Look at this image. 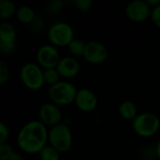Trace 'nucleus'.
Returning <instances> with one entry per match:
<instances>
[{
  "mask_svg": "<svg viewBox=\"0 0 160 160\" xmlns=\"http://www.w3.org/2000/svg\"><path fill=\"white\" fill-rule=\"evenodd\" d=\"M146 2L152 8H154L160 5V0H146Z\"/></svg>",
  "mask_w": 160,
  "mask_h": 160,
  "instance_id": "obj_28",
  "label": "nucleus"
},
{
  "mask_svg": "<svg viewBox=\"0 0 160 160\" xmlns=\"http://www.w3.org/2000/svg\"><path fill=\"white\" fill-rule=\"evenodd\" d=\"M56 69L62 78L72 79L76 77L80 71V63L73 56L61 57Z\"/></svg>",
  "mask_w": 160,
  "mask_h": 160,
  "instance_id": "obj_13",
  "label": "nucleus"
},
{
  "mask_svg": "<svg viewBox=\"0 0 160 160\" xmlns=\"http://www.w3.org/2000/svg\"><path fill=\"white\" fill-rule=\"evenodd\" d=\"M48 137L49 130L46 126L39 120H32L20 129L17 143L19 148L26 154H39L47 145Z\"/></svg>",
  "mask_w": 160,
  "mask_h": 160,
  "instance_id": "obj_1",
  "label": "nucleus"
},
{
  "mask_svg": "<svg viewBox=\"0 0 160 160\" xmlns=\"http://www.w3.org/2000/svg\"><path fill=\"white\" fill-rule=\"evenodd\" d=\"M151 20L153 21L154 24H156L158 27H160V5L152 8Z\"/></svg>",
  "mask_w": 160,
  "mask_h": 160,
  "instance_id": "obj_27",
  "label": "nucleus"
},
{
  "mask_svg": "<svg viewBox=\"0 0 160 160\" xmlns=\"http://www.w3.org/2000/svg\"><path fill=\"white\" fill-rule=\"evenodd\" d=\"M40 160H60V153L52 146L46 145L38 154Z\"/></svg>",
  "mask_w": 160,
  "mask_h": 160,
  "instance_id": "obj_19",
  "label": "nucleus"
},
{
  "mask_svg": "<svg viewBox=\"0 0 160 160\" xmlns=\"http://www.w3.org/2000/svg\"><path fill=\"white\" fill-rule=\"evenodd\" d=\"M15 152L13 148L8 143H0V160H9Z\"/></svg>",
  "mask_w": 160,
  "mask_h": 160,
  "instance_id": "obj_21",
  "label": "nucleus"
},
{
  "mask_svg": "<svg viewBox=\"0 0 160 160\" xmlns=\"http://www.w3.org/2000/svg\"><path fill=\"white\" fill-rule=\"evenodd\" d=\"M125 12L130 21L140 22L151 18L152 8L147 4L146 0H134L127 5Z\"/></svg>",
  "mask_w": 160,
  "mask_h": 160,
  "instance_id": "obj_10",
  "label": "nucleus"
},
{
  "mask_svg": "<svg viewBox=\"0 0 160 160\" xmlns=\"http://www.w3.org/2000/svg\"><path fill=\"white\" fill-rule=\"evenodd\" d=\"M75 7L81 11H87L92 8L93 2L92 0H76L74 2Z\"/></svg>",
  "mask_w": 160,
  "mask_h": 160,
  "instance_id": "obj_24",
  "label": "nucleus"
},
{
  "mask_svg": "<svg viewBox=\"0 0 160 160\" xmlns=\"http://www.w3.org/2000/svg\"><path fill=\"white\" fill-rule=\"evenodd\" d=\"M9 138V129L7 125L0 123V143H5Z\"/></svg>",
  "mask_w": 160,
  "mask_h": 160,
  "instance_id": "obj_25",
  "label": "nucleus"
},
{
  "mask_svg": "<svg viewBox=\"0 0 160 160\" xmlns=\"http://www.w3.org/2000/svg\"><path fill=\"white\" fill-rule=\"evenodd\" d=\"M36 13L34 9L29 6H21L17 8L16 18L17 20L24 24H30L36 18Z\"/></svg>",
  "mask_w": 160,
  "mask_h": 160,
  "instance_id": "obj_15",
  "label": "nucleus"
},
{
  "mask_svg": "<svg viewBox=\"0 0 160 160\" xmlns=\"http://www.w3.org/2000/svg\"><path fill=\"white\" fill-rule=\"evenodd\" d=\"M156 150H157V156H158V158L160 160V141L157 143L156 145Z\"/></svg>",
  "mask_w": 160,
  "mask_h": 160,
  "instance_id": "obj_30",
  "label": "nucleus"
},
{
  "mask_svg": "<svg viewBox=\"0 0 160 160\" xmlns=\"http://www.w3.org/2000/svg\"><path fill=\"white\" fill-rule=\"evenodd\" d=\"M43 78H44V83L52 86L57 82H60V74L56 68H45L43 69Z\"/></svg>",
  "mask_w": 160,
  "mask_h": 160,
  "instance_id": "obj_18",
  "label": "nucleus"
},
{
  "mask_svg": "<svg viewBox=\"0 0 160 160\" xmlns=\"http://www.w3.org/2000/svg\"><path fill=\"white\" fill-rule=\"evenodd\" d=\"M9 79V69L8 68V65L1 61L0 62V83L5 84Z\"/></svg>",
  "mask_w": 160,
  "mask_h": 160,
  "instance_id": "obj_23",
  "label": "nucleus"
},
{
  "mask_svg": "<svg viewBox=\"0 0 160 160\" xmlns=\"http://www.w3.org/2000/svg\"><path fill=\"white\" fill-rule=\"evenodd\" d=\"M48 142L60 154L70 150L73 142L72 132L66 124L56 125L49 129Z\"/></svg>",
  "mask_w": 160,
  "mask_h": 160,
  "instance_id": "obj_2",
  "label": "nucleus"
},
{
  "mask_svg": "<svg viewBox=\"0 0 160 160\" xmlns=\"http://www.w3.org/2000/svg\"><path fill=\"white\" fill-rule=\"evenodd\" d=\"M39 121L45 126H50L51 128L61 124L63 114L59 106L52 103H44L40 106L38 110Z\"/></svg>",
  "mask_w": 160,
  "mask_h": 160,
  "instance_id": "obj_11",
  "label": "nucleus"
},
{
  "mask_svg": "<svg viewBox=\"0 0 160 160\" xmlns=\"http://www.w3.org/2000/svg\"><path fill=\"white\" fill-rule=\"evenodd\" d=\"M16 5L11 0H0V18L2 20H8L14 15L17 11Z\"/></svg>",
  "mask_w": 160,
  "mask_h": 160,
  "instance_id": "obj_16",
  "label": "nucleus"
},
{
  "mask_svg": "<svg viewBox=\"0 0 160 160\" xmlns=\"http://www.w3.org/2000/svg\"><path fill=\"white\" fill-rule=\"evenodd\" d=\"M48 38L55 47H68L75 38L73 28L65 22H56L48 30Z\"/></svg>",
  "mask_w": 160,
  "mask_h": 160,
  "instance_id": "obj_6",
  "label": "nucleus"
},
{
  "mask_svg": "<svg viewBox=\"0 0 160 160\" xmlns=\"http://www.w3.org/2000/svg\"><path fill=\"white\" fill-rule=\"evenodd\" d=\"M36 59L37 63L45 69L56 68L61 57L55 46L52 44H43L38 49Z\"/></svg>",
  "mask_w": 160,
  "mask_h": 160,
  "instance_id": "obj_7",
  "label": "nucleus"
},
{
  "mask_svg": "<svg viewBox=\"0 0 160 160\" xmlns=\"http://www.w3.org/2000/svg\"><path fill=\"white\" fill-rule=\"evenodd\" d=\"M142 156L144 160H155L158 158L156 146L146 145L142 149Z\"/></svg>",
  "mask_w": 160,
  "mask_h": 160,
  "instance_id": "obj_22",
  "label": "nucleus"
},
{
  "mask_svg": "<svg viewBox=\"0 0 160 160\" xmlns=\"http://www.w3.org/2000/svg\"><path fill=\"white\" fill-rule=\"evenodd\" d=\"M44 22L45 21L43 20V18L41 16H36V18L34 19V21L29 24L34 30H37V31H40L43 26H44Z\"/></svg>",
  "mask_w": 160,
  "mask_h": 160,
  "instance_id": "obj_26",
  "label": "nucleus"
},
{
  "mask_svg": "<svg viewBox=\"0 0 160 160\" xmlns=\"http://www.w3.org/2000/svg\"><path fill=\"white\" fill-rule=\"evenodd\" d=\"M118 112L123 119L133 121L138 116V108L133 101L125 100L119 105Z\"/></svg>",
  "mask_w": 160,
  "mask_h": 160,
  "instance_id": "obj_14",
  "label": "nucleus"
},
{
  "mask_svg": "<svg viewBox=\"0 0 160 160\" xmlns=\"http://www.w3.org/2000/svg\"><path fill=\"white\" fill-rule=\"evenodd\" d=\"M19 76L22 84L30 90H38L44 83L43 68L38 63H25L20 68Z\"/></svg>",
  "mask_w": 160,
  "mask_h": 160,
  "instance_id": "obj_5",
  "label": "nucleus"
},
{
  "mask_svg": "<svg viewBox=\"0 0 160 160\" xmlns=\"http://www.w3.org/2000/svg\"><path fill=\"white\" fill-rule=\"evenodd\" d=\"M78 89L75 85L67 81L59 82L49 87L48 96L51 101L56 105H69L75 101Z\"/></svg>",
  "mask_w": 160,
  "mask_h": 160,
  "instance_id": "obj_4",
  "label": "nucleus"
},
{
  "mask_svg": "<svg viewBox=\"0 0 160 160\" xmlns=\"http://www.w3.org/2000/svg\"><path fill=\"white\" fill-rule=\"evenodd\" d=\"M17 32L13 24L3 22L0 24V53L3 56L10 54L16 46Z\"/></svg>",
  "mask_w": 160,
  "mask_h": 160,
  "instance_id": "obj_8",
  "label": "nucleus"
},
{
  "mask_svg": "<svg viewBox=\"0 0 160 160\" xmlns=\"http://www.w3.org/2000/svg\"><path fill=\"white\" fill-rule=\"evenodd\" d=\"M133 130L142 138H150L156 135L160 128V120L155 113L144 112L138 114L132 121Z\"/></svg>",
  "mask_w": 160,
  "mask_h": 160,
  "instance_id": "obj_3",
  "label": "nucleus"
},
{
  "mask_svg": "<svg viewBox=\"0 0 160 160\" xmlns=\"http://www.w3.org/2000/svg\"><path fill=\"white\" fill-rule=\"evenodd\" d=\"M74 102L81 111L85 112L94 111L98 104V97L92 90L88 88L78 89Z\"/></svg>",
  "mask_w": 160,
  "mask_h": 160,
  "instance_id": "obj_12",
  "label": "nucleus"
},
{
  "mask_svg": "<svg viewBox=\"0 0 160 160\" xmlns=\"http://www.w3.org/2000/svg\"><path fill=\"white\" fill-rule=\"evenodd\" d=\"M108 49L103 43L92 40L86 42L82 57L86 62L90 64L98 65L106 61V59L108 58Z\"/></svg>",
  "mask_w": 160,
  "mask_h": 160,
  "instance_id": "obj_9",
  "label": "nucleus"
},
{
  "mask_svg": "<svg viewBox=\"0 0 160 160\" xmlns=\"http://www.w3.org/2000/svg\"><path fill=\"white\" fill-rule=\"evenodd\" d=\"M85 45L86 42H84L83 40L80 39V38H74L69 45L68 46V51L70 52V53L75 56V57H80L83 55L84 50H85Z\"/></svg>",
  "mask_w": 160,
  "mask_h": 160,
  "instance_id": "obj_17",
  "label": "nucleus"
},
{
  "mask_svg": "<svg viewBox=\"0 0 160 160\" xmlns=\"http://www.w3.org/2000/svg\"><path fill=\"white\" fill-rule=\"evenodd\" d=\"M9 160H22V158L20 154L18 153H14L13 156L9 158Z\"/></svg>",
  "mask_w": 160,
  "mask_h": 160,
  "instance_id": "obj_29",
  "label": "nucleus"
},
{
  "mask_svg": "<svg viewBox=\"0 0 160 160\" xmlns=\"http://www.w3.org/2000/svg\"><path fill=\"white\" fill-rule=\"evenodd\" d=\"M64 8V2L62 0L50 1L46 6V10L51 14H56L60 12Z\"/></svg>",
  "mask_w": 160,
  "mask_h": 160,
  "instance_id": "obj_20",
  "label": "nucleus"
}]
</instances>
